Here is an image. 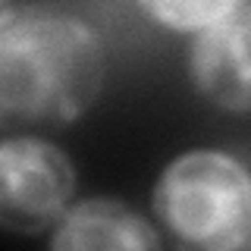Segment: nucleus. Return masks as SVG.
<instances>
[{
	"instance_id": "nucleus-2",
	"label": "nucleus",
	"mask_w": 251,
	"mask_h": 251,
	"mask_svg": "<svg viewBox=\"0 0 251 251\" xmlns=\"http://www.w3.org/2000/svg\"><path fill=\"white\" fill-rule=\"evenodd\" d=\"M154 210L179 245L245 248L251 242V173L223 151H188L163 170Z\"/></svg>"
},
{
	"instance_id": "nucleus-5",
	"label": "nucleus",
	"mask_w": 251,
	"mask_h": 251,
	"mask_svg": "<svg viewBox=\"0 0 251 251\" xmlns=\"http://www.w3.org/2000/svg\"><path fill=\"white\" fill-rule=\"evenodd\" d=\"M53 248H157L160 239L145 217L120 201L91 198L60 217Z\"/></svg>"
},
{
	"instance_id": "nucleus-3",
	"label": "nucleus",
	"mask_w": 251,
	"mask_h": 251,
	"mask_svg": "<svg viewBox=\"0 0 251 251\" xmlns=\"http://www.w3.org/2000/svg\"><path fill=\"white\" fill-rule=\"evenodd\" d=\"M75 188L69 157L50 141L16 135L0 141V226L44 232L66 214Z\"/></svg>"
},
{
	"instance_id": "nucleus-4",
	"label": "nucleus",
	"mask_w": 251,
	"mask_h": 251,
	"mask_svg": "<svg viewBox=\"0 0 251 251\" xmlns=\"http://www.w3.org/2000/svg\"><path fill=\"white\" fill-rule=\"evenodd\" d=\"M192 78L210 104L251 113V6H235L198 31L192 47Z\"/></svg>"
},
{
	"instance_id": "nucleus-6",
	"label": "nucleus",
	"mask_w": 251,
	"mask_h": 251,
	"mask_svg": "<svg viewBox=\"0 0 251 251\" xmlns=\"http://www.w3.org/2000/svg\"><path fill=\"white\" fill-rule=\"evenodd\" d=\"M141 10L176 31H201L242 6V0H138Z\"/></svg>"
},
{
	"instance_id": "nucleus-7",
	"label": "nucleus",
	"mask_w": 251,
	"mask_h": 251,
	"mask_svg": "<svg viewBox=\"0 0 251 251\" xmlns=\"http://www.w3.org/2000/svg\"><path fill=\"white\" fill-rule=\"evenodd\" d=\"M0 3H3V0H0Z\"/></svg>"
},
{
	"instance_id": "nucleus-1",
	"label": "nucleus",
	"mask_w": 251,
	"mask_h": 251,
	"mask_svg": "<svg viewBox=\"0 0 251 251\" xmlns=\"http://www.w3.org/2000/svg\"><path fill=\"white\" fill-rule=\"evenodd\" d=\"M100 82L104 44L85 19L53 3L0 13V129L75 120Z\"/></svg>"
}]
</instances>
